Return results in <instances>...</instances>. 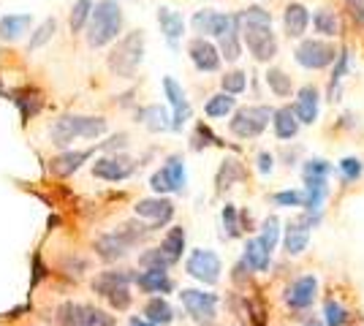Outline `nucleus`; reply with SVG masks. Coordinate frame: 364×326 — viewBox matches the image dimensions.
I'll use <instances>...</instances> for the list:
<instances>
[{
	"label": "nucleus",
	"mask_w": 364,
	"mask_h": 326,
	"mask_svg": "<svg viewBox=\"0 0 364 326\" xmlns=\"http://www.w3.org/2000/svg\"><path fill=\"white\" fill-rule=\"evenodd\" d=\"M313 28H316V33H321V36L332 38V36H337V33H340L337 14H334L332 9H318V11L313 14Z\"/></svg>",
	"instance_id": "c9c22d12"
},
{
	"label": "nucleus",
	"mask_w": 364,
	"mask_h": 326,
	"mask_svg": "<svg viewBox=\"0 0 364 326\" xmlns=\"http://www.w3.org/2000/svg\"><path fill=\"white\" fill-rule=\"evenodd\" d=\"M220 217H223V237L234 239V237H240V234H242L240 210H237L234 204H226V207H223V212H220Z\"/></svg>",
	"instance_id": "37998d69"
},
{
	"label": "nucleus",
	"mask_w": 364,
	"mask_h": 326,
	"mask_svg": "<svg viewBox=\"0 0 364 326\" xmlns=\"http://www.w3.org/2000/svg\"><path fill=\"white\" fill-rule=\"evenodd\" d=\"M332 163L329 161H323V158H313V161H307L304 163V183H316V180H326L329 174H332Z\"/></svg>",
	"instance_id": "a19ab883"
},
{
	"label": "nucleus",
	"mask_w": 364,
	"mask_h": 326,
	"mask_svg": "<svg viewBox=\"0 0 364 326\" xmlns=\"http://www.w3.org/2000/svg\"><path fill=\"white\" fill-rule=\"evenodd\" d=\"M144 60V36L141 31H134L128 36H122L120 41L112 47L107 58L109 71L120 79H131L136 74V68Z\"/></svg>",
	"instance_id": "39448f33"
},
{
	"label": "nucleus",
	"mask_w": 364,
	"mask_h": 326,
	"mask_svg": "<svg viewBox=\"0 0 364 326\" xmlns=\"http://www.w3.org/2000/svg\"><path fill=\"white\" fill-rule=\"evenodd\" d=\"M136 210L139 217H144V220H150L147 226H150L152 232H158L161 226H166L168 220L174 217V204L168 202V199H141V202L134 207Z\"/></svg>",
	"instance_id": "2eb2a0df"
},
{
	"label": "nucleus",
	"mask_w": 364,
	"mask_h": 326,
	"mask_svg": "<svg viewBox=\"0 0 364 326\" xmlns=\"http://www.w3.org/2000/svg\"><path fill=\"white\" fill-rule=\"evenodd\" d=\"M269 120H272V109L269 107H245L231 117L228 128L237 139H256L264 134Z\"/></svg>",
	"instance_id": "6e6552de"
},
{
	"label": "nucleus",
	"mask_w": 364,
	"mask_h": 326,
	"mask_svg": "<svg viewBox=\"0 0 364 326\" xmlns=\"http://www.w3.org/2000/svg\"><path fill=\"white\" fill-rule=\"evenodd\" d=\"M220 58H226L228 63H237L240 60V55H242V38H240V31H237V22H234V28L226 31L220 36Z\"/></svg>",
	"instance_id": "72a5a7b5"
},
{
	"label": "nucleus",
	"mask_w": 364,
	"mask_h": 326,
	"mask_svg": "<svg viewBox=\"0 0 364 326\" xmlns=\"http://www.w3.org/2000/svg\"><path fill=\"white\" fill-rule=\"evenodd\" d=\"M55 31H58V22H55V16H46L44 22L36 28V33L31 36V52H36V49H41L44 44H49L52 41V36H55Z\"/></svg>",
	"instance_id": "ea45409f"
},
{
	"label": "nucleus",
	"mask_w": 364,
	"mask_h": 326,
	"mask_svg": "<svg viewBox=\"0 0 364 326\" xmlns=\"http://www.w3.org/2000/svg\"><path fill=\"white\" fill-rule=\"evenodd\" d=\"M337 171H340V177H343V183H356V180H362L364 174V163L359 158H343L340 163H337Z\"/></svg>",
	"instance_id": "c03bdc74"
},
{
	"label": "nucleus",
	"mask_w": 364,
	"mask_h": 326,
	"mask_svg": "<svg viewBox=\"0 0 364 326\" xmlns=\"http://www.w3.org/2000/svg\"><path fill=\"white\" fill-rule=\"evenodd\" d=\"M188 55H191V60L201 74H215L220 68V52L207 38H193L188 44Z\"/></svg>",
	"instance_id": "dca6fc26"
},
{
	"label": "nucleus",
	"mask_w": 364,
	"mask_h": 326,
	"mask_svg": "<svg viewBox=\"0 0 364 326\" xmlns=\"http://www.w3.org/2000/svg\"><path fill=\"white\" fill-rule=\"evenodd\" d=\"M164 93H166L168 104L174 109V114H171V128L174 131H182V125L191 120V114H193V109L188 104V98H185V90H182V85L177 79L166 77L164 79Z\"/></svg>",
	"instance_id": "4468645a"
},
{
	"label": "nucleus",
	"mask_w": 364,
	"mask_h": 326,
	"mask_svg": "<svg viewBox=\"0 0 364 326\" xmlns=\"http://www.w3.org/2000/svg\"><path fill=\"white\" fill-rule=\"evenodd\" d=\"M90 14H92V0H76L74 9H71V31L74 33L85 31L87 22H90Z\"/></svg>",
	"instance_id": "79ce46f5"
},
{
	"label": "nucleus",
	"mask_w": 364,
	"mask_h": 326,
	"mask_svg": "<svg viewBox=\"0 0 364 326\" xmlns=\"http://www.w3.org/2000/svg\"><path fill=\"white\" fill-rule=\"evenodd\" d=\"M242 180H245L242 163H240V161H234V158H226V161H223V166L218 169V177H215L218 193H223V190H228L234 183H242Z\"/></svg>",
	"instance_id": "2f4dec72"
},
{
	"label": "nucleus",
	"mask_w": 364,
	"mask_h": 326,
	"mask_svg": "<svg viewBox=\"0 0 364 326\" xmlns=\"http://www.w3.org/2000/svg\"><path fill=\"white\" fill-rule=\"evenodd\" d=\"M134 272L128 269H107L101 275H95L92 280V291L98 296H104L114 310H128L134 296H131V283H134Z\"/></svg>",
	"instance_id": "423d86ee"
},
{
	"label": "nucleus",
	"mask_w": 364,
	"mask_h": 326,
	"mask_svg": "<svg viewBox=\"0 0 364 326\" xmlns=\"http://www.w3.org/2000/svg\"><path fill=\"white\" fill-rule=\"evenodd\" d=\"M348 71H350V52L348 49H340L337 58H334L332 79H329V98H332V101L340 98V85H343V79L348 77Z\"/></svg>",
	"instance_id": "473e14b6"
},
{
	"label": "nucleus",
	"mask_w": 364,
	"mask_h": 326,
	"mask_svg": "<svg viewBox=\"0 0 364 326\" xmlns=\"http://www.w3.org/2000/svg\"><path fill=\"white\" fill-rule=\"evenodd\" d=\"M158 25H161V33L166 36L168 47H177V41L185 33V19L182 14L171 11V9H158Z\"/></svg>",
	"instance_id": "393cba45"
},
{
	"label": "nucleus",
	"mask_w": 364,
	"mask_h": 326,
	"mask_svg": "<svg viewBox=\"0 0 364 326\" xmlns=\"http://www.w3.org/2000/svg\"><path fill=\"white\" fill-rule=\"evenodd\" d=\"M307 242H310V229L304 226L299 217L291 220L289 226H286V239H283L286 253L289 256H302L304 250H307Z\"/></svg>",
	"instance_id": "b1692460"
},
{
	"label": "nucleus",
	"mask_w": 364,
	"mask_h": 326,
	"mask_svg": "<svg viewBox=\"0 0 364 326\" xmlns=\"http://www.w3.org/2000/svg\"><path fill=\"white\" fill-rule=\"evenodd\" d=\"M150 188L155 193H182L185 190V161L182 156H168L166 163L150 177Z\"/></svg>",
	"instance_id": "9d476101"
},
{
	"label": "nucleus",
	"mask_w": 364,
	"mask_h": 326,
	"mask_svg": "<svg viewBox=\"0 0 364 326\" xmlns=\"http://www.w3.org/2000/svg\"><path fill=\"white\" fill-rule=\"evenodd\" d=\"M122 31V9L117 0H98L92 3L90 25H87V44L101 49L112 44Z\"/></svg>",
	"instance_id": "7ed1b4c3"
},
{
	"label": "nucleus",
	"mask_w": 364,
	"mask_h": 326,
	"mask_svg": "<svg viewBox=\"0 0 364 326\" xmlns=\"http://www.w3.org/2000/svg\"><path fill=\"white\" fill-rule=\"evenodd\" d=\"M302 326H323V324H321V321H316V318H307Z\"/></svg>",
	"instance_id": "13d9d810"
},
{
	"label": "nucleus",
	"mask_w": 364,
	"mask_h": 326,
	"mask_svg": "<svg viewBox=\"0 0 364 326\" xmlns=\"http://www.w3.org/2000/svg\"><path fill=\"white\" fill-rule=\"evenodd\" d=\"M152 234L150 226H141V223H122L117 232H109V234H101L98 239H95V253H98V259H104V261H120L122 256L128 253V250L139 245L141 239H147Z\"/></svg>",
	"instance_id": "20e7f679"
},
{
	"label": "nucleus",
	"mask_w": 364,
	"mask_h": 326,
	"mask_svg": "<svg viewBox=\"0 0 364 326\" xmlns=\"http://www.w3.org/2000/svg\"><path fill=\"white\" fill-rule=\"evenodd\" d=\"M350 313L340 299H326L323 302V326H348Z\"/></svg>",
	"instance_id": "f704fd0d"
},
{
	"label": "nucleus",
	"mask_w": 364,
	"mask_h": 326,
	"mask_svg": "<svg viewBox=\"0 0 364 326\" xmlns=\"http://www.w3.org/2000/svg\"><path fill=\"white\" fill-rule=\"evenodd\" d=\"M272 166H274L272 153H267V150H264V153H258V171H261V174H269Z\"/></svg>",
	"instance_id": "864d4df0"
},
{
	"label": "nucleus",
	"mask_w": 364,
	"mask_h": 326,
	"mask_svg": "<svg viewBox=\"0 0 364 326\" xmlns=\"http://www.w3.org/2000/svg\"><path fill=\"white\" fill-rule=\"evenodd\" d=\"M136 120L144 128H150V131H168L171 128V117H168V112L161 104H150V107H141L136 112Z\"/></svg>",
	"instance_id": "a878e982"
},
{
	"label": "nucleus",
	"mask_w": 364,
	"mask_h": 326,
	"mask_svg": "<svg viewBox=\"0 0 364 326\" xmlns=\"http://www.w3.org/2000/svg\"><path fill=\"white\" fill-rule=\"evenodd\" d=\"M294 58H296V63H299L302 68H307V71H321V68L332 65L334 58H337V52H334V47L326 44V41L307 38V41H302V44L296 47Z\"/></svg>",
	"instance_id": "9b49d317"
},
{
	"label": "nucleus",
	"mask_w": 364,
	"mask_h": 326,
	"mask_svg": "<svg viewBox=\"0 0 364 326\" xmlns=\"http://www.w3.org/2000/svg\"><path fill=\"white\" fill-rule=\"evenodd\" d=\"M220 87H223L226 95L245 93V87H247V74H245V71H228L226 77L220 79Z\"/></svg>",
	"instance_id": "49530a36"
},
{
	"label": "nucleus",
	"mask_w": 364,
	"mask_h": 326,
	"mask_svg": "<svg viewBox=\"0 0 364 326\" xmlns=\"http://www.w3.org/2000/svg\"><path fill=\"white\" fill-rule=\"evenodd\" d=\"M316 296H318V278L316 275H302L286 288L283 299H286L291 310H307V308H313Z\"/></svg>",
	"instance_id": "f8f14e48"
},
{
	"label": "nucleus",
	"mask_w": 364,
	"mask_h": 326,
	"mask_svg": "<svg viewBox=\"0 0 364 326\" xmlns=\"http://www.w3.org/2000/svg\"><path fill=\"white\" fill-rule=\"evenodd\" d=\"M11 101L19 107V114H22V123H31V117H36L41 109H44V98L36 87H22L16 93H9Z\"/></svg>",
	"instance_id": "412c9836"
},
{
	"label": "nucleus",
	"mask_w": 364,
	"mask_h": 326,
	"mask_svg": "<svg viewBox=\"0 0 364 326\" xmlns=\"http://www.w3.org/2000/svg\"><path fill=\"white\" fill-rule=\"evenodd\" d=\"M134 283L144 294L164 296L174 291V280L168 278V272H161V269H144V272H139L136 278H134Z\"/></svg>",
	"instance_id": "6ab92c4d"
},
{
	"label": "nucleus",
	"mask_w": 364,
	"mask_h": 326,
	"mask_svg": "<svg viewBox=\"0 0 364 326\" xmlns=\"http://www.w3.org/2000/svg\"><path fill=\"white\" fill-rule=\"evenodd\" d=\"M74 326H117V321H114V315H109L107 310H101L95 305H79L76 302Z\"/></svg>",
	"instance_id": "cd10ccee"
},
{
	"label": "nucleus",
	"mask_w": 364,
	"mask_h": 326,
	"mask_svg": "<svg viewBox=\"0 0 364 326\" xmlns=\"http://www.w3.org/2000/svg\"><path fill=\"white\" fill-rule=\"evenodd\" d=\"M125 144H128V136H125V134H114V136H109V141H104L101 147L109 150V153H114V150H122Z\"/></svg>",
	"instance_id": "603ef678"
},
{
	"label": "nucleus",
	"mask_w": 364,
	"mask_h": 326,
	"mask_svg": "<svg viewBox=\"0 0 364 326\" xmlns=\"http://www.w3.org/2000/svg\"><path fill=\"white\" fill-rule=\"evenodd\" d=\"M139 266L141 269H161V272H166L168 266H171V261L158 248H150L139 256Z\"/></svg>",
	"instance_id": "a18cd8bd"
},
{
	"label": "nucleus",
	"mask_w": 364,
	"mask_h": 326,
	"mask_svg": "<svg viewBox=\"0 0 364 326\" xmlns=\"http://www.w3.org/2000/svg\"><path fill=\"white\" fill-rule=\"evenodd\" d=\"M269 259H272V253H267V248L258 242V237L247 239L242 261L247 264L250 272H267V269H269Z\"/></svg>",
	"instance_id": "c756f323"
},
{
	"label": "nucleus",
	"mask_w": 364,
	"mask_h": 326,
	"mask_svg": "<svg viewBox=\"0 0 364 326\" xmlns=\"http://www.w3.org/2000/svg\"><path fill=\"white\" fill-rule=\"evenodd\" d=\"M237 19V31H240V38H242L250 55L256 58L258 63H269L277 55V38L272 33V16L269 11H264L261 6H250L240 14H234Z\"/></svg>",
	"instance_id": "f257e3e1"
},
{
	"label": "nucleus",
	"mask_w": 364,
	"mask_h": 326,
	"mask_svg": "<svg viewBox=\"0 0 364 326\" xmlns=\"http://www.w3.org/2000/svg\"><path fill=\"white\" fill-rule=\"evenodd\" d=\"M185 269H188V275H191V278H196L198 283H204V286H215V283L220 280L223 264H220V256H218L215 250L196 248L191 256H188Z\"/></svg>",
	"instance_id": "1a4fd4ad"
},
{
	"label": "nucleus",
	"mask_w": 364,
	"mask_h": 326,
	"mask_svg": "<svg viewBox=\"0 0 364 326\" xmlns=\"http://www.w3.org/2000/svg\"><path fill=\"white\" fill-rule=\"evenodd\" d=\"M277 207H304V190L294 188V190H277L272 196Z\"/></svg>",
	"instance_id": "09e8293b"
},
{
	"label": "nucleus",
	"mask_w": 364,
	"mask_h": 326,
	"mask_svg": "<svg viewBox=\"0 0 364 326\" xmlns=\"http://www.w3.org/2000/svg\"><path fill=\"white\" fill-rule=\"evenodd\" d=\"M58 326H74L76 321V302H63L58 308V315H55Z\"/></svg>",
	"instance_id": "8fccbe9b"
},
{
	"label": "nucleus",
	"mask_w": 364,
	"mask_h": 326,
	"mask_svg": "<svg viewBox=\"0 0 364 326\" xmlns=\"http://www.w3.org/2000/svg\"><path fill=\"white\" fill-rule=\"evenodd\" d=\"M213 144H223V141L218 139L204 123H198L196 131H193V139H191V147L193 150H204V147H213Z\"/></svg>",
	"instance_id": "de8ad7c7"
},
{
	"label": "nucleus",
	"mask_w": 364,
	"mask_h": 326,
	"mask_svg": "<svg viewBox=\"0 0 364 326\" xmlns=\"http://www.w3.org/2000/svg\"><path fill=\"white\" fill-rule=\"evenodd\" d=\"M234 14H218V11H196L193 14V28L196 33H204V36H215L220 38L226 31L234 28Z\"/></svg>",
	"instance_id": "f3484780"
},
{
	"label": "nucleus",
	"mask_w": 364,
	"mask_h": 326,
	"mask_svg": "<svg viewBox=\"0 0 364 326\" xmlns=\"http://www.w3.org/2000/svg\"><path fill=\"white\" fill-rule=\"evenodd\" d=\"M267 85H269V90H272L277 98H289L291 95V77L286 71H280V68H269L267 71Z\"/></svg>",
	"instance_id": "58836bf2"
},
{
	"label": "nucleus",
	"mask_w": 364,
	"mask_h": 326,
	"mask_svg": "<svg viewBox=\"0 0 364 326\" xmlns=\"http://www.w3.org/2000/svg\"><path fill=\"white\" fill-rule=\"evenodd\" d=\"M310 25V11L304 9L302 3H289L286 6V14H283V28L289 38H302L304 31Z\"/></svg>",
	"instance_id": "4be33fe9"
},
{
	"label": "nucleus",
	"mask_w": 364,
	"mask_h": 326,
	"mask_svg": "<svg viewBox=\"0 0 364 326\" xmlns=\"http://www.w3.org/2000/svg\"><path fill=\"white\" fill-rule=\"evenodd\" d=\"M258 242L267 248V253H272L280 242V220L274 215H269L264 223H261V234H258Z\"/></svg>",
	"instance_id": "4c0bfd02"
},
{
	"label": "nucleus",
	"mask_w": 364,
	"mask_h": 326,
	"mask_svg": "<svg viewBox=\"0 0 364 326\" xmlns=\"http://www.w3.org/2000/svg\"><path fill=\"white\" fill-rule=\"evenodd\" d=\"M180 302L185 313L201 326H213L218 318V305H220V296L213 291H198V288H182Z\"/></svg>",
	"instance_id": "0eeeda50"
},
{
	"label": "nucleus",
	"mask_w": 364,
	"mask_h": 326,
	"mask_svg": "<svg viewBox=\"0 0 364 326\" xmlns=\"http://www.w3.org/2000/svg\"><path fill=\"white\" fill-rule=\"evenodd\" d=\"M234 104H237V98H234V95L218 93L204 104V114H207V117H226V114L234 112Z\"/></svg>",
	"instance_id": "e433bc0d"
},
{
	"label": "nucleus",
	"mask_w": 364,
	"mask_h": 326,
	"mask_svg": "<svg viewBox=\"0 0 364 326\" xmlns=\"http://www.w3.org/2000/svg\"><path fill=\"white\" fill-rule=\"evenodd\" d=\"M272 128H274V136L280 141L294 139L299 134V120L294 117V109L291 107L272 109Z\"/></svg>",
	"instance_id": "5701e85b"
},
{
	"label": "nucleus",
	"mask_w": 364,
	"mask_h": 326,
	"mask_svg": "<svg viewBox=\"0 0 364 326\" xmlns=\"http://www.w3.org/2000/svg\"><path fill=\"white\" fill-rule=\"evenodd\" d=\"M346 6H348L350 11V19L364 28V0H346Z\"/></svg>",
	"instance_id": "3c124183"
},
{
	"label": "nucleus",
	"mask_w": 364,
	"mask_h": 326,
	"mask_svg": "<svg viewBox=\"0 0 364 326\" xmlns=\"http://www.w3.org/2000/svg\"><path fill=\"white\" fill-rule=\"evenodd\" d=\"M41 278H46V264L41 266V256H36V259H33V280H31V288H36Z\"/></svg>",
	"instance_id": "5fc2aeb1"
},
{
	"label": "nucleus",
	"mask_w": 364,
	"mask_h": 326,
	"mask_svg": "<svg viewBox=\"0 0 364 326\" xmlns=\"http://www.w3.org/2000/svg\"><path fill=\"white\" fill-rule=\"evenodd\" d=\"M136 171V161L128 156H107L92 163V174L107 183H122Z\"/></svg>",
	"instance_id": "ddd939ff"
},
{
	"label": "nucleus",
	"mask_w": 364,
	"mask_h": 326,
	"mask_svg": "<svg viewBox=\"0 0 364 326\" xmlns=\"http://www.w3.org/2000/svg\"><path fill=\"white\" fill-rule=\"evenodd\" d=\"M107 120L104 117H85V114H63L49 128V139L55 147L68 150L74 139H98L107 134Z\"/></svg>",
	"instance_id": "f03ea898"
},
{
	"label": "nucleus",
	"mask_w": 364,
	"mask_h": 326,
	"mask_svg": "<svg viewBox=\"0 0 364 326\" xmlns=\"http://www.w3.org/2000/svg\"><path fill=\"white\" fill-rule=\"evenodd\" d=\"M247 278H250V269H247L245 261H240V264L234 266V283H245Z\"/></svg>",
	"instance_id": "6e6d98bb"
},
{
	"label": "nucleus",
	"mask_w": 364,
	"mask_h": 326,
	"mask_svg": "<svg viewBox=\"0 0 364 326\" xmlns=\"http://www.w3.org/2000/svg\"><path fill=\"white\" fill-rule=\"evenodd\" d=\"M144 318L155 326H168L174 321V308L166 302V296H150L144 305Z\"/></svg>",
	"instance_id": "c85d7f7f"
},
{
	"label": "nucleus",
	"mask_w": 364,
	"mask_h": 326,
	"mask_svg": "<svg viewBox=\"0 0 364 326\" xmlns=\"http://www.w3.org/2000/svg\"><path fill=\"white\" fill-rule=\"evenodd\" d=\"M92 158V150H65L52 161V171L58 177H71L74 171H79L87 161Z\"/></svg>",
	"instance_id": "aec40b11"
},
{
	"label": "nucleus",
	"mask_w": 364,
	"mask_h": 326,
	"mask_svg": "<svg viewBox=\"0 0 364 326\" xmlns=\"http://www.w3.org/2000/svg\"><path fill=\"white\" fill-rule=\"evenodd\" d=\"M31 28V14H6L0 16V38L3 41H16Z\"/></svg>",
	"instance_id": "7c9ffc66"
},
{
	"label": "nucleus",
	"mask_w": 364,
	"mask_h": 326,
	"mask_svg": "<svg viewBox=\"0 0 364 326\" xmlns=\"http://www.w3.org/2000/svg\"><path fill=\"white\" fill-rule=\"evenodd\" d=\"M291 109H294V117L299 120V125H313L318 120V90L313 85H304Z\"/></svg>",
	"instance_id": "a211bd4d"
},
{
	"label": "nucleus",
	"mask_w": 364,
	"mask_h": 326,
	"mask_svg": "<svg viewBox=\"0 0 364 326\" xmlns=\"http://www.w3.org/2000/svg\"><path fill=\"white\" fill-rule=\"evenodd\" d=\"M128 326H155V324H150L147 318H139V315H134V318H128Z\"/></svg>",
	"instance_id": "4d7b16f0"
},
{
	"label": "nucleus",
	"mask_w": 364,
	"mask_h": 326,
	"mask_svg": "<svg viewBox=\"0 0 364 326\" xmlns=\"http://www.w3.org/2000/svg\"><path fill=\"white\" fill-rule=\"evenodd\" d=\"M158 250L171 261V266L177 264V261L182 259V253H185V229H182V226H171V229L164 234V239H161Z\"/></svg>",
	"instance_id": "bb28decb"
}]
</instances>
